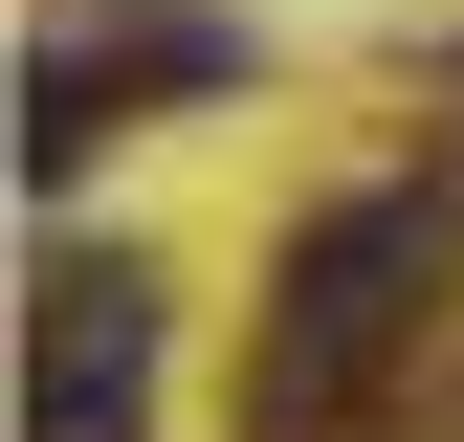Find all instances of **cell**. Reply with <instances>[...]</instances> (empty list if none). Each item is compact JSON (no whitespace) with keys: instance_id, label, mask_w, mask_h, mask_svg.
I'll return each mask as SVG.
<instances>
[{"instance_id":"cell-2","label":"cell","mask_w":464,"mask_h":442,"mask_svg":"<svg viewBox=\"0 0 464 442\" xmlns=\"http://www.w3.org/2000/svg\"><path fill=\"white\" fill-rule=\"evenodd\" d=\"M133 376H155V288H133V265H44V332H23V442H133Z\"/></svg>"},{"instance_id":"cell-1","label":"cell","mask_w":464,"mask_h":442,"mask_svg":"<svg viewBox=\"0 0 464 442\" xmlns=\"http://www.w3.org/2000/svg\"><path fill=\"white\" fill-rule=\"evenodd\" d=\"M398 310H442V199H332L310 244H287V288H266V442H310L354 376L398 354Z\"/></svg>"}]
</instances>
